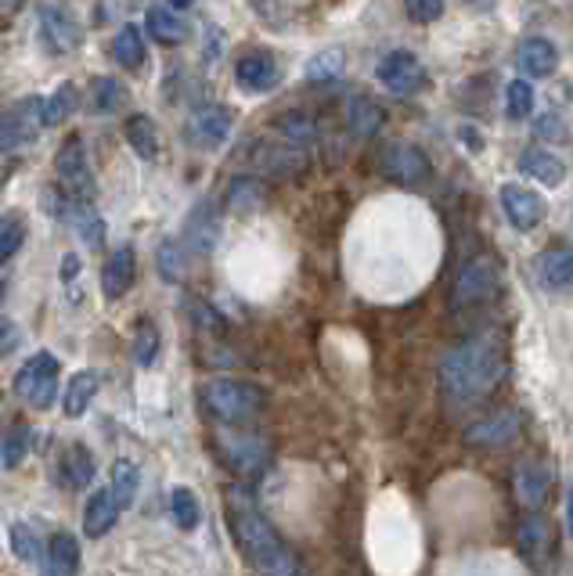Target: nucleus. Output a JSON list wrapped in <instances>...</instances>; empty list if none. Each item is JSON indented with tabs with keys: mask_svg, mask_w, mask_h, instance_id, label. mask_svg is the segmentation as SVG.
Wrapping results in <instances>:
<instances>
[{
	"mask_svg": "<svg viewBox=\"0 0 573 576\" xmlns=\"http://www.w3.org/2000/svg\"><path fill=\"white\" fill-rule=\"evenodd\" d=\"M231 127H235V116H231L227 105H199L188 116V141L199 152H216V148L227 145Z\"/></svg>",
	"mask_w": 573,
	"mask_h": 576,
	"instance_id": "9d476101",
	"label": "nucleus"
},
{
	"mask_svg": "<svg viewBox=\"0 0 573 576\" xmlns=\"http://www.w3.org/2000/svg\"><path fill=\"white\" fill-rule=\"evenodd\" d=\"M138 483H141L138 465L127 461V458H119V461L113 465V487H108V493H113V501L119 504V512L130 509L134 498H138Z\"/></svg>",
	"mask_w": 573,
	"mask_h": 576,
	"instance_id": "72a5a7b5",
	"label": "nucleus"
},
{
	"mask_svg": "<svg viewBox=\"0 0 573 576\" xmlns=\"http://www.w3.org/2000/svg\"><path fill=\"white\" fill-rule=\"evenodd\" d=\"M379 167H382V173L390 177V181H397L404 188H418L433 177L429 156L422 152L418 145H407V141H393V145L382 148Z\"/></svg>",
	"mask_w": 573,
	"mask_h": 576,
	"instance_id": "0eeeda50",
	"label": "nucleus"
},
{
	"mask_svg": "<svg viewBox=\"0 0 573 576\" xmlns=\"http://www.w3.org/2000/svg\"><path fill=\"white\" fill-rule=\"evenodd\" d=\"M520 547L534 566H541L552 552V523H544V519H527L520 526Z\"/></svg>",
	"mask_w": 573,
	"mask_h": 576,
	"instance_id": "2f4dec72",
	"label": "nucleus"
},
{
	"mask_svg": "<svg viewBox=\"0 0 573 576\" xmlns=\"http://www.w3.org/2000/svg\"><path fill=\"white\" fill-rule=\"evenodd\" d=\"M170 512H173V523L181 526V530H195L199 519H202L199 498L188 487H173V493H170Z\"/></svg>",
	"mask_w": 573,
	"mask_h": 576,
	"instance_id": "ea45409f",
	"label": "nucleus"
},
{
	"mask_svg": "<svg viewBox=\"0 0 573 576\" xmlns=\"http://www.w3.org/2000/svg\"><path fill=\"white\" fill-rule=\"evenodd\" d=\"M30 447H33V429H30V425H11L8 436H4V444H0V465H4V469H19L22 458L30 455Z\"/></svg>",
	"mask_w": 573,
	"mask_h": 576,
	"instance_id": "c9c22d12",
	"label": "nucleus"
},
{
	"mask_svg": "<svg viewBox=\"0 0 573 576\" xmlns=\"http://www.w3.org/2000/svg\"><path fill=\"white\" fill-rule=\"evenodd\" d=\"M501 285V267L495 256H476L461 267L455 281V303L458 307H480L487 299H495Z\"/></svg>",
	"mask_w": 573,
	"mask_h": 576,
	"instance_id": "6e6552de",
	"label": "nucleus"
},
{
	"mask_svg": "<svg viewBox=\"0 0 573 576\" xmlns=\"http://www.w3.org/2000/svg\"><path fill=\"white\" fill-rule=\"evenodd\" d=\"M22 242H25V221L19 213H4L0 216V267L22 249Z\"/></svg>",
	"mask_w": 573,
	"mask_h": 576,
	"instance_id": "79ce46f5",
	"label": "nucleus"
},
{
	"mask_svg": "<svg viewBox=\"0 0 573 576\" xmlns=\"http://www.w3.org/2000/svg\"><path fill=\"white\" fill-rule=\"evenodd\" d=\"M123 134H127V145H130L141 159H156V156H159L162 137H159V127H156L152 116H141V113L130 116L127 127H123Z\"/></svg>",
	"mask_w": 573,
	"mask_h": 576,
	"instance_id": "cd10ccee",
	"label": "nucleus"
},
{
	"mask_svg": "<svg viewBox=\"0 0 573 576\" xmlns=\"http://www.w3.org/2000/svg\"><path fill=\"white\" fill-rule=\"evenodd\" d=\"M0 4H8V8H19V0H0Z\"/></svg>",
	"mask_w": 573,
	"mask_h": 576,
	"instance_id": "864d4df0",
	"label": "nucleus"
},
{
	"mask_svg": "<svg viewBox=\"0 0 573 576\" xmlns=\"http://www.w3.org/2000/svg\"><path fill=\"white\" fill-rule=\"evenodd\" d=\"M76 270H79V259L76 256H65V267H62L65 278H76Z\"/></svg>",
	"mask_w": 573,
	"mask_h": 576,
	"instance_id": "3c124183",
	"label": "nucleus"
},
{
	"mask_svg": "<svg viewBox=\"0 0 573 576\" xmlns=\"http://www.w3.org/2000/svg\"><path fill=\"white\" fill-rule=\"evenodd\" d=\"M224 202L235 216H250L256 210H264V184L256 181V177H235L231 188H227Z\"/></svg>",
	"mask_w": 573,
	"mask_h": 576,
	"instance_id": "a878e982",
	"label": "nucleus"
},
{
	"mask_svg": "<svg viewBox=\"0 0 573 576\" xmlns=\"http://www.w3.org/2000/svg\"><path fill=\"white\" fill-rule=\"evenodd\" d=\"M145 25H148V36L159 40V44H184L188 40V25L177 19V11L170 8H148V15H145Z\"/></svg>",
	"mask_w": 573,
	"mask_h": 576,
	"instance_id": "c85d7f7f",
	"label": "nucleus"
},
{
	"mask_svg": "<svg viewBox=\"0 0 573 576\" xmlns=\"http://www.w3.org/2000/svg\"><path fill=\"white\" fill-rule=\"evenodd\" d=\"M343 65H347L343 47H325L307 62V79H314V84H318V79L321 84H329V79H336L339 73H343Z\"/></svg>",
	"mask_w": 573,
	"mask_h": 576,
	"instance_id": "58836bf2",
	"label": "nucleus"
},
{
	"mask_svg": "<svg viewBox=\"0 0 573 576\" xmlns=\"http://www.w3.org/2000/svg\"><path fill=\"white\" fill-rule=\"evenodd\" d=\"M516 62H520V68H523L527 79H544V76L555 73L559 51H555L552 40L530 36V40H523V44H520V54H516Z\"/></svg>",
	"mask_w": 573,
	"mask_h": 576,
	"instance_id": "6ab92c4d",
	"label": "nucleus"
},
{
	"mask_svg": "<svg viewBox=\"0 0 573 576\" xmlns=\"http://www.w3.org/2000/svg\"><path fill=\"white\" fill-rule=\"evenodd\" d=\"M235 76H238V87L250 90V94H264V90H275L278 79H282V65L275 54H264V51H253L238 58L235 65Z\"/></svg>",
	"mask_w": 573,
	"mask_h": 576,
	"instance_id": "2eb2a0df",
	"label": "nucleus"
},
{
	"mask_svg": "<svg viewBox=\"0 0 573 576\" xmlns=\"http://www.w3.org/2000/svg\"><path fill=\"white\" fill-rule=\"evenodd\" d=\"M76 108H79V87L62 84L51 98H44V108H40V113H44V127H59V122L70 119Z\"/></svg>",
	"mask_w": 573,
	"mask_h": 576,
	"instance_id": "f704fd0d",
	"label": "nucleus"
},
{
	"mask_svg": "<svg viewBox=\"0 0 573 576\" xmlns=\"http://www.w3.org/2000/svg\"><path fill=\"white\" fill-rule=\"evenodd\" d=\"M170 4H173L177 11H184V8H191V4H195V0H170Z\"/></svg>",
	"mask_w": 573,
	"mask_h": 576,
	"instance_id": "603ef678",
	"label": "nucleus"
},
{
	"mask_svg": "<svg viewBox=\"0 0 573 576\" xmlns=\"http://www.w3.org/2000/svg\"><path fill=\"white\" fill-rule=\"evenodd\" d=\"M134 274H138V256H134L130 245H119V249L105 259L102 267V292L108 299H119L130 292L134 285Z\"/></svg>",
	"mask_w": 573,
	"mask_h": 576,
	"instance_id": "a211bd4d",
	"label": "nucleus"
},
{
	"mask_svg": "<svg viewBox=\"0 0 573 576\" xmlns=\"http://www.w3.org/2000/svg\"><path fill=\"white\" fill-rule=\"evenodd\" d=\"M538 281L549 288V292H566L573 281V256L566 245L538 256Z\"/></svg>",
	"mask_w": 573,
	"mask_h": 576,
	"instance_id": "412c9836",
	"label": "nucleus"
},
{
	"mask_svg": "<svg viewBox=\"0 0 573 576\" xmlns=\"http://www.w3.org/2000/svg\"><path fill=\"white\" fill-rule=\"evenodd\" d=\"M0 30H4V15H0Z\"/></svg>",
	"mask_w": 573,
	"mask_h": 576,
	"instance_id": "5fc2aeb1",
	"label": "nucleus"
},
{
	"mask_svg": "<svg viewBox=\"0 0 573 576\" xmlns=\"http://www.w3.org/2000/svg\"><path fill=\"white\" fill-rule=\"evenodd\" d=\"M444 390L455 404L484 401L505 375V346L495 332H480L444 356Z\"/></svg>",
	"mask_w": 573,
	"mask_h": 576,
	"instance_id": "f257e3e1",
	"label": "nucleus"
},
{
	"mask_svg": "<svg viewBox=\"0 0 573 576\" xmlns=\"http://www.w3.org/2000/svg\"><path fill=\"white\" fill-rule=\"evenodd\" d=\"M520 170L530 177V181H541L549 188H559L566 181V162L552 152H544V148H527V152L520 156Z\"/></svg>",
	"mask_w": 573,
	"mask_h": 576,
	"instance_id": "5701e85b",
	"label": "nucleus"
},
{
	"mask_svg": "<svg viewBox=\"0 0 573 576\" xmlns=\"http://www.w3.org/2000/svg\"><path fill=\"white\" fill-rule=\"evenodd\" d=\"M47 576H76L79 573V544L73 533H54L44 547Z\"/></svg>",
	"mask_w": 573,
	"mask_h": 576,
	"instance_id": "393cba45",
	"label": "nucleus"
},
{
	"mask_svg": "<svg viewBox=\"0 0 573 576\" xmlns=\"http://www.w3.org/2000/svg\"><path fill=\"white\" fill-rule=\"evenodd\" d=\"M375 79L382 87H386L390 94H401V98H412V94H422L429 84V76H426V65L418 62V54L415 51H390L386 58H382L375 65Z\"/></svg>",
	"mask_w": 573,
	"mask_h": 576,
	"instance_id": "39448f33",
	"label": "nucleus"
},
{
	"mask_svg": "<svg viewBox=\"0 0 573 576\" xmlns=\"http://www.w3.org/2000/svg\"><path fill=\"white\" fill-rule=\"evenodd\" d=\"M116 519H119V504L113 501V493L94 490L91 501H87V509H84V533H87V537L91 541L105 537V533L116 526Z\"/></svg>",
	"mask_w": 573,
	"mask_h": 576,
	"instance_id": "b1692460",
	"label": "nucleus"
},
{
	"mask_svg": "<svg viewBox=\"0 0 573 576\" xmlns=\"http://www.w3.org/2000/svg\"><path fill=\"white\" fill-rule=\"evenodd\" d=\"M505 108H509V119H527L534 113V84L530 79H512L509 87H505Z\"/></svg>",
	"mask_w": 573,
	"mask_h": 576,
	"instance_id": "37998d69",
	"label": "nucleus"
},
{
	"mask_svg": "<svg viewBox=\"0 0 573 576\" xmlns=\"http://www.w3.org/2000/svg\"><path fill=\"white\" fill-rule=\"evenodd\" d=\"M444 8H447V0H404L407 19L418 25H433L436 19H444Z\"/></svg>",
	"mask_w": 573,
	"mask_h": 576,
	"instance_id": "49530a36",
	"label": "nucleus"
},
{
	"mask_svg": "<svg viewBox=\"0 0 573 576\" xmlns=\"http://www.w3.org/2000/svg\"><path fill=\"white\" fill-rule=\"evenodd\" d=\"M8 537H11V552L19 555V562H40V558H44V544H40L36 530L30 523L15 519L11 530H8Z\"/></svg>",
	"mask_w": 573,
	"mask_h": 576,
	"instance_id": "e433bc0d",
	"label": "nucleus"
},
{
	"mask_svg": "<svg viewBox=\"0 0 573 576\" xmlns=\"http://www.w3.org/2000/svg\"><path fill=\"white\" fill-rule=\"evenodd\" d=\"M62 469H65V476H70L73 487H87L91 479H94V472H98V469H94V455H91L84 444H76V447L65 450Z\"/></svg>",
	"mask_w": 573,
	"mask_h": 576,
	"instance_id": "4c0bfd02",
	"label": "nucleus"
},
{
	"mask_svg": "<svg viewBox=\"0 0 573 576\" xmlns=\"http://www.w3.org/2000/svg\"><path fill=\"white\" fill-rule=\"evenodd\" d=\"M534 137H538V141L566 145V137H570V130H566V119L559 116V113H544V116L534 122Z\"/></svg>",
	"mask_w": 573,
	"mask_h": 576,
	"instance_id": "de8ad7c7",
	"label": "nucleus"
},
{
	"mask_svg": "<svg viewBox=\"0 0 573 576\" xmlns=\"http://www.w3.org/2000/svg\"><path fill=\"white\" fill-rule=\"evenodd\" d=\"M156 267H159L162 281H170V285L184 281L188 278V249L177 238H167L156 253Z\"/></svg>",
	"mask_w": 573,
	"mask_h": 576,
	"instance_id": "473e14b6",
	"label": "nucleus"
},
{
	"mask_svg": "<svg viewBox=\"0 0 573 576\" xmlns=\"http://www.w3.org/2000/svg\"><path fill=\"white\" fill-rule=\"evenodd\" d=\"M202 404L206 410L224 425H245L253 418L264 415L267 407V393L253 382H238V378H216L202 390Z\"/></svg>",
	"mask_w": 573,
	"mask_h": 576,
	"instance_id": "7ed1b4c3",
	"label": "nucleus"
},
{
	"mask_svg": "<svg viewBox=\"0 0 573 576\" xmlns=\"http://www.w3.org/2000/svg\"><path fill=\"white\" fill-rule=\"evenodd\" d=\"M275 127L278 134H285V145H307L314 141V134H318V127H314V119L307 113H282L275 119Z\"/></svg>",
	"mask_w": 573,
	"mask_h": 576,
	"instance_id": "a19ab883",
	"label": "nucleus"
},
{
	"mask_svg": "<svg viewBox=\"0 0 573 576\" xmlns=\"http://www.w3.org/2000/svg\"><path fill=\"white\" fill-rule=\"evenodd\" d=\"M159 346H162V335L152 321H141V328L134 332V361L141 367H152L159 361Z\"/></svg>",
	"mask_w": 573,
	"mask_h": 576,
	"instance_id": "c03bdc74",
	"label": "nucleus"
},
{
	"mask_svg": "<svg viewBox=\"0 0 573 576\" xmlns=\"http://www.w3.org/2000/svg\"><path fill=\"white\" fill-rule=\"evenodd\" d=\"M91 108L98 116H116L119 108H127V102H130V90L119 84L116 76H98L91 84Z\"/></svg>",
	"mask_w": 573,
	"mask_h": 576,
	"instance_id": "bb28decb",
	"label": "nucleus"
},
{
	"mask_svg": "<svg viewBox=\"0 0 573 576\" xmlns=\"http://www.w3.org/2000/svg\"><path fill=\"white\" fill-rule=\"evenodd\" d=\"M76 227H79V238H84V245H91L94 253L105 245V221L98 213L91 210L87 202H79V213H76Z\"/></svg>",
	"mask_w": 573,
	"mask_h": 576,
	"instance_id": "a18cd8bd",
	"label": "nucleus"
},
{
	"mask_svg": "<svg viewBox=\"0 0 573 576\" xmlns=\"http://www.w3.org/2000/svg\"><path fill=\"white\" fill-rule=\"evenodd\" d=\"M216 242H221V216H216L213 205H199V210L188 216L181 245H191L195 253H213Z\"/></svg>",
	"mask_w": 573,
	"mask_h": 576,
	"instance_id": "aec40b11",
	"label": "nucleus"
},
{
	"mask_svg": "<svg viewBox=\"0 0 573 576\" xmlns=\"http://www.w3.org/2000/svg\"><path fill=\"white\" fill-rule=\"evenodd\" d=\"M40 36L51 54H70L84 44V25L65 4H44L40 8Z\"/></svg>",
	"mask_w": 573,
	"mask_h": 576,
	"instance_id": "9b49d317",
	"label": "nucleus"
},
{
	"mask_svg": "<svg viewBox=\"0 0 573 576\" xmlns=\"http://www.w3.org/2000/svg\"><path fill=\"white\" fill-rule=\"evenodd\" d=\"M94 393H98V372H76L70 378V386H65V396H62V410L70 418H84V410L91 407Z\"/></svg>",
	"mask_w": 573,
	"mask_h": 576,
	"instance_id": "7c9ffc66",
	"label": "nucleus"
},
{
	"mask_svg": "<svg viewBox=\"0 0 573 576\" xmlns=\"http://www.w3.org/2000/svg\"><path fill=\"white\" fill-rule=\"evenodd\" d=\"M54 173H59L62 188L70 191L76 202H87V195L94 191V177H91V159L79 134L65 137V145L59 148V156H54Z\"/></svg>",
	"mask_w": 573,
	"mask_h": 576,
	"instance_id": "1a4fd4ad",
	"label": "nucleus"
},
{
	"mask_svg": "<svg viewBox=\"0 0 573 576\" xmlns=\"http://www.w3.org/2000/svg\"><path fill=\"white\" fill-rule=\"evenodd\" d=\"M256 170L267 173V177H296L307 170V152L296 145H270L264 141L261 148H256Z\"/></svg>",
	"mask_w": 573,
	"mask_h": 576,
	"instance_id": "dca6fc26",
	"label": "nucleus"
},
{
	"mask_svg": "<svg viewBox=\"0 0 573 576\" xmlns=\"http://www.w3.org/2000/svg\"><path fill=\"white\" fill-rule=\"evenodd\" d=\"M22 342V332H19V324L11 321V318H4V313H0V356H8V353H15V346Z\"/></svg>",
	"mask_w": 573,
	"mask_h": 576,
	"instance_id": "09e8293b",
	"label": "nucleus"
},
{
	"mask_svg": "<svg viewBox=\"0 0 573 576\" xmlns=\"http://www.w3.org/2000/svg\"><path fill=\"white\" fill-rule=\"evenodd\" d=\"M59 375H62V364L54 353H33L30 361L19 367L15 375V393L22 404H30L33 410H47L54 393H59Z\"/></svg>",
	"mask_w": 573,
	"mask_h": 576,
	"instance_id": "20e7f679",
	"label": "nucleus"
},
{
	"mask_svg": "<svg viewBox=\"0 0 573 576\" xmlns=\"http://www.w3.org/2000/svg\"><path fill=\"white\" fill-rule=\"evenodd\" d=\"M44 98H19L15 105L8 108L4 119H0V148L4 152H22L30 148L40 130H44Z\"/></svg>",
	"mask_w": 573,
	"mask_h": 576,
	"instance_id": "423d86ee",
	"label": "nucleus"
},
{
	"mask_svg": "<svg viewBox=\"0 0 573 576\" xmlns=\"http://www.w3.org/2000/svg\"><path fill=\"white\" fill-rule=\"evenodd\" d=\"M113 58L119 68H130V73H138L145 65V36L138 25H123V30L113 36Z\"/></svg>",
	"mask_w": 573,
	"mask_h": 576,
	"instance_id": "c756f323",
	"label": "nucleus"
},
{
	"mask_svg": "<svg viewBox=\"0 0 573 576\" xmlns=\"http://www.w3.org/2000/svg\"><path fill=\"white\" fill-rule=\"evenodd\" d=\"M221 455L242 472H261L270 461V447L261 436H221Z\"/></svg>",
	"mask_w": 573,
	"mask_h": 576,
	"instance_id": "f3484780",
	"label": "nucleus"
},
{
	"mask_svg": "<svg viewBox=\"0 0 573 576\" xmlns=\"http://www.w3.org/2000/svg\"><path fill=\"white\" fill-rule=\"evenodd\" d=\"M523 429V418L516 415V410H495V415H487L484 422H476L466 429V440L473 447H509L516 436Z\"/></svg>",
	"mask_w": 573,
	"mask_h": 576,
	"instance_id": "4468645a",
	"label": "nucleus"
},
{
	"mask_svg": "<svg viewBox=\"0 0 573 576\" xmlns=\"http://www.w3.org/2000/svg\"><path fill=\"white\" fill-rule=\"evenodd\" d=\"M382 127H386V113H382V105L364 98V94H358V98L347 102V130L353 137H375Z\"/></svg>",
	"mask_w": 573,
	"mask_h": 576,
	"instance_id": "4be33fe9",
	"label": "nucleus"
},
{
	"mask_svg": "<svg viewBox=\"0 0 573 576\" xmlns=\"http://www.w3.org/2000/svg\"><path fill=\"white\" fill-rule=\"evenodd\" d=\"M555 490V469L549 461H523L516 469V501L527 512H541Z\"/></svg>",
	"mask_w": 573,
	"mask_h": 576,
	"instance_id": "f8f14e48",
	"label": "nucleus"
},
{
	"mask_svg": "<svg viewBox=\"0 0 573 576\" xmlns=\"http://www.w3.org/2000/svg\"><path fill=\"white\" fill-rule=\"evenodd\" d=\"M458 137H461V141H469L473 152H480V148H484V137L476 134V127H469V122H466V127H458Z\"/></svg>",
	"mask_w": 573,
	"mask_h": 576,
	"instance_id": "8fccbe9b",
	"label": "nucleus"
},
{
	"mask_svg": "<svg viewBox=\"0 0 573 576\" xmlns=\"http://www.w3.org/2000/svg\"><path fill=\"white\" fill-rule=\"evenodd\" d=\"M231 530H235L242 552L250 555V562L264 576H307V569L299 566V558L293 555V547L253 509L245 493H231Z\"/></svg>",
	"mask_w": 573,
	"mask_h": 576,
	"instance_id": "f03ea898",
	"label": "nucleus"
},
{
	"mask_svg": "<svg viewBox=\"0 0 573 576\" xmlns=\"http://www.w3.org/2000/svg\"><path fill=\"white\" fill-rule=\"evenodd\" d=\"M501 210H505V221H509L516 231H534L549 205L538 195L534 188H523V184H505L501 188Z\"/></svg>",
	"mask_w": 573,
	"mask_h": 576,
	"instance_id": "ddd939ff",
	"label": "nucleus"
}]
</instances>
